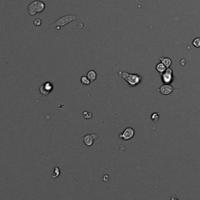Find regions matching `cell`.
Instances as JSON below:
<instances>
[{
	"label": "cell",
	"instance_id": "obj_12",
	"mask_svg": "<svg viewBox=\"0 0 200 200\" xmlns=\"http://www.w3.org/2000/svg\"><path fill=\"white\" fill-rule=\"evenodd\" d=\"M81 82H82V84L84 85H88L91 82H90L89 79L87 78V76H83V77H82V78H81Z\"/></svg>",
	"mask_w": 200,
	"mask_h": 200
},
{
	"label": "cell",
	"instance_id": "obj_13",
	"mask_svg": "<svg viewBox=\"0 0 200 200\" xmlns=\"http://www.w3.org/2000/svg\"><path fill=\"white\" fill-rule=\"evenodd\" d=\"M83 117L84 118L88 120V119H91L92 117V113L91 112H88V111H85V112H83Z\"/></svg>",
	"mask_w": 200,
	"mask_h": 200
},
{
	"label": "cell",
	"instance_id": "obj_8",
	"mask_svg": "<svg viewBox=\"0 0 200 200\" xmlns=\"http://www.w3.org/2000/svg\"><path fill=\"white\" fill-rule=\"evenodd\" d=\"M98 138H99V136L96 135V134H86L85 136L82 137V139L83 140L84 144H85L86 146H91L93 145L94 141L98 139Z\"/></svg>",
	"mask_w": 200,
	"mask_h": 200
},
{
	"label": "cell",
	"instance_id": "obj_18",
	"mask_svg": "<svg viewBox=\"0 0 200 200\" xmlns=\"http://www.w3.org/2000/svg\"><path fill=\"white\" fill-rule=\"evenodd\" d=\"M109 177L108 176V175H104V176H103V180L104 181H109Z\"/></svg>",
	"mask_w": 200,
	"mask_h": 200
},
{
	"label": "cell",
	"instance_id": "obj_3",
	"mask_svg": "<svg viewBox=\"0 0 200 200\" xmlns=\"http://www.w3.org/2000/svg\"><path fill=\"white\" fill-rule=\"evenodd\" d=\"M45 8V3L40 0H35L27 6V11L30 15L35 16L37 14H41L44 11Z\"/></svg>",
	"mask_w": 200,
	"mask_h": 200
},
{
	"label": "cell",
	"instance_id": "obj_17",
	"mask_svg": "<svg viewBox=\"0 0 200 200\" xmlns=\"http://www.w3.org/2000/svg\"><path fill=\"white\" fill-rule=\"evenodd\" d=\"M34 24H35V26H37V27L38 26L42 25V20L39 19V18H38V19H36L34 20Z\"/></svg>",
	"mask_w": 200,
	"mask_h": 200
},
{
	"label": "cell",
	"instance_id": "obj_1",
	"mask_svg": "<svg viewBox=\"0 0 200 200\" xmlns=\"http://www.w3.org/2000/svg\"><path fill=\"white\" fill-rule=\"evenodd\" d=\"M118 75L122 78L123 79L125 80L131 86L138 85L140 82H142V76H140L139 74H130L128 72H123V71H119Z\"/></svg>",
	"mask_w": 200,
	"mask_h": 200
},
{
	"label": "cell",
	"instance_id": "obj_20",
	"mask_svg": "<svg viewBox=\"0 0 200 200\" xmlns=\"http://www.w3.org/2000/svg\"><path fill=\"white\" fill-rule=\"evenodd\" d=\"M180 63H181V65H183V66H184V65L185 64V60H182L180 61Z\"/></svg>",
	"mask_w": 200,
	"mask_h": 200
},
{
	"label": "cell",
	"instance_id": "obj_7",
	"mask_svg": "<svg viewBox=\"0 0 200 200\" xmlns=\"http://www.w3.org/2000/svg\"><path fill=\"white\" fill-rule=\"evenodd\" d=\"M134 130L132 128H127L124 132L121 133L120 135H119V138H121L123 140H125V141H128V140H130L134 137Z\"/></svg>",
	"mask_w": 200,
	"mask_h": 200
},
{
	"label": "cell",
	"instance_id": "obj_2",
	"mask_svg": "<svg viewBox=\"0 0 200 200\" xmlns=\"http://www.w3.org/2000/svg\"><path fill=\"white\" fill-rule=\"evenodd\" d=\"M78 16L76 15H66L63 17H61L60 18H59L57 21H55L54 23H50L51 28H56V29H60L61 27L66 25L68 23H70V22L74 21L76 20H78Z\"/></svg>",
	"mask_w": 200,
	"mask_h": 200
},
{
	"label": "cell",
	"instance_id": "obj_19",
	"mask_svg": "<svg viewBox=\"0 0 200 200\" xmlns=\"http://www.w3.org/2000/svg\"><path fill=\"white\" fill-rule=\"evenodd\" d=\"M171 200H179V199H177V198H176V197H175L174 195H171Z\"/></svg>",
	"mask_w": 200,
	"mask_h": 200
},
{
	"label": "cell",
	"instance_id": "obj_14",
	"mask_svg": "<svg viewBox=\"0 0 200 200\" xmlns=\"http://www.w3.org/2000/svg\"><path fill=\"white\" fill-rule=\"evenodd\" d=\"M192 45L196 48H200V38H195L192 42Z\"/></svg>",
	"mask_w": 200,
	"mask_h": 200
},
{
	"label": "cell",
	"instance_id": "obj_5",
	"mask_svg": "<svg viewBox=\"0 0 200 200\" xmlns=\"http://www.w3.org/2000/svg\"><path fill=\"white\" fill-rule=\"evenodd\" d=\"M161 74L162 82L164 84H171L173 82V70L171 68H167V70Z\"/></svg>",
	"mask_w": 200,
	"mask_h": 200
},
{
	"label": "cell",
	"instance_id": "obj_16",
	"mask_svg": "<svg viewBox=\"0 0 200 200\" xmlns=\"http://www.w3.org/2000/svg\"><path fill=\"white\" fill-rule=\"evenodd\" d=\"M151 119L153 121H157L159 120V113H154L152 114Z\"/></svg>",
	"mask_w": 200,
	"mask_h": 200
},
{
	"label": "cell",
	"instance_id": "obj_15",
	"mask_svg": "<svg viewBox=\"0 0 200 200\" xmlns=\"http://www.w3.org/2000/svg\"><path fill=\"white\" fill-rule=\"evenodd\" d=\"M60 169H59L57 167H55L54 173H53V174L52 175V177H53V178H56V177H57L59 175H60Z\"/></svg>",
	"mask_w": 200,
	"mask_h": 200
},
{
	"label": "cell",
	"instance_id": "obj_10",
	"mask_svg": "<svg viewBox=\"0 0 200 200\" xmlns=\"http://www.w3.org/2000/svg\"><path fill=\"white\" fill-rule=\"evenodd\" d=\"M87 78L89 79V81L91 82L95 81L96 78H97V74L95 70H90V71L88 72L87 74Z\"/></svg>",
	"mask_w": 200,
	"mask_h": 200
},
{
	"label": "cell",
	"instance_id": "obj_6",
	"mask_svg": "<svg viewBox=\"0 0 200 200\" xmlns=\"http://www.w3.org/2000/svg\"><path fill=\"white\" fill-rule=\"evenodd\" d=\"M179 89V88H174L173 86L171 85L170 84H164L163 85H161L157 89V91H159L161 94L164 95H170V94L174 91V90Z\"/></svg>",
	"mask_w": 200,
	"mask_h": 200
},
{
	"label": "cell",
	"instance_id": "obj_11",
	"mask_svg": "<svg viewBox=\"0 0 200 200\" xmlns=\"http://www.w3.org/2000/svg\"><path fill=\"white\" fill-rule=\"evenodd\" d=\"M155 70H157L159 74H163V72L167 70V67L165 66V65L163 64V63L160 62V63H159L157 65H156V66H155Z\"/></svg>",
	"mask_w": 200,
	"mask_h": 200
},
{
	"label": "cell",
	"instance_id": "obj_4",
	"mask_svg": "<svg viewBox=\"0 0 200 200\" xmlns=\"http://www.w3.org/2000/svg\"><path fill=\"white\" fill-rule=\"evenodd\" d=\"M53 88H54V86H53V84L50 82H45L44 84H42L40 88H39V91L40 93L43 95V96H47L49 95V94L53 91Z\"/></svg>",
	"mask_w": 200,
	"mask_h": 200
},
{
	"label": "cell",
	"instance_id": "obj_9",
	"mask_svg": "<svg viewBox=\"0 0 200 200\" xmlns=\"http://www.w3.org/2000/svg\"><path fill=\"white\" fill-rule=\"evenodd\" d=\"M159 60H160V62H161L163 64L165 65V66L167 68H169L170 66H171V65L172 64V60H171L170 58H168V57H160Z\"/></svg>",
	"mask_w": 200,
	"mask_h": 200
}]
</instances>
